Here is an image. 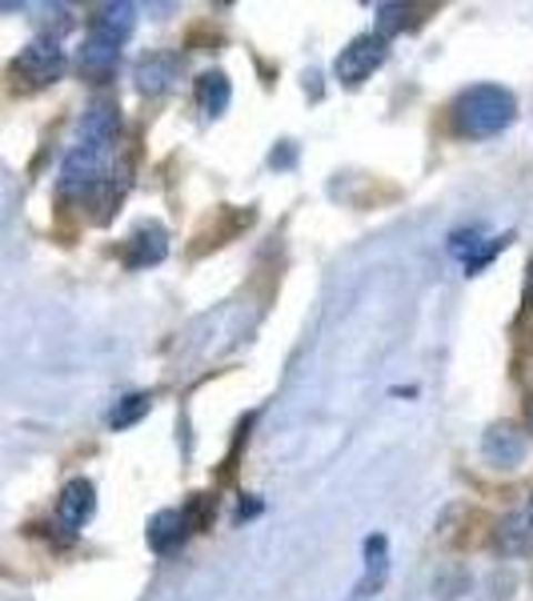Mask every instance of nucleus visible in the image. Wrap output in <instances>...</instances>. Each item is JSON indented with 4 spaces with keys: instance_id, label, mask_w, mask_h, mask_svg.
<instances>
[{
    "instance_id": "f257e3e1",
    "label": "nucleus",
    "mask_w": 533,
    "mask_h": 601,
    "mask_svg": "<svg viewBox=\"0 0 533 601\" xmlns=\"http://www.w3.org/2000/svg\"><path fill=\"white\" fill-rule=\"evenodd\" d=\"M513 117H517V101L510 89H497V84H477L453 104V124L462 137H497L502 129H510Z\"/></svg>"
},
{
    "instance_id": "f03ea898",
    "label": "nucleus",
    "mask_w": 533,
    "mask_h": 601,
    "mask_svg": "<svg viewBox=\"0 0 533 601\" xmlns=\"http://www.w3.org/2000/svg\"><path fill=\"white\" fill-rule=\"evenodd\" d=\"M385 57H390L385 37H381V32H365V37H353V41L338 52L333 72H338L341 84H361L365 77H373V72L385 64Z\"/></svg>"
},
{
    "instance_id": "7ed1b4c3",
    "label": "nucleus",
    "mask_w": 533,
    "mask_h": 601,
    "mask_svg": "<svg viewBox=\"0 0 533 601\" xmlns=\"http://www.w3.org/2000/svg\"><path fill=\"white\" fill-rule=\"evenodd\" d=\"M104 164L109 153L104 149H84V144H72V153L61 164V193L64 197H93L104 184Z\"/></svg>"
},
{
    "instance_id": "20e7f679",
    "label": "nucleus",
    "mask_w": 533,
    "mask_h": 601,
    "mask_svg": "<svg viewBox=\"0 0 533 601\" xmlns=\"http://www.w3.org/2000/svg\"><path fill=\"white\" fill-rule=\"evenodd\" d=\"M12 72L24 77L29 84H52L64 72V52L57 37H41L29 49H21V57L12 61Z\"/></svg>"
},
{
    "instance_id": "39448f33",
    "label": "nucleus",
    "mask_w": 533,
    "mask_h": 601,
    "mask_svg": "<svg viewBox=\"0 0 533 601\" xmlns=\"http://www.w3.org/2000/svg\"><path fill=\"white\" fill-rule=\"evenodd\" d=\"M117 133H121V112H117L113 101H93L84 109L81 117V129H77V144L84 149H113Z\"/></svg>"
},
{
    "instance_id": "423d86ee",
    "label": "nucleus",
    "mask_w": 533,
    "mask_h": 601,
    "mask_svg": "<svg viewBox=\"0 0 533 601\" xmlns=\"http://www.w3.org/2000/svg\"><path fill=\"white\" fill-rule=\"evenodd\" d=\"M482 453L490 465L497 469H517L525 461V433L517 425H510V421H502V425H490L482 438Z\"/></svg>"
},
{
    "instance_id": "0eeeda50",
    "label": "nucleus",
    "mask_w": 533,
    "mask_h": 601,
    "mask_svg": "<svg viewBox=\"0 0 533 601\" xmlns=\"http://www.w3.org/2000/svg\"><path fill=\"white\" fill-rule=\"evenodd\" d=\"M164 257H169V233H164L157 221L141 224V229H137V233L124 241V266H129V269L161 266Z\"/></svg>"
},
{
    "instance_id": "6e6552de",
    "label": "nucleus",
    "mask_w": 533,
    "mask_h": 601,
    "mask_svg": "<svg viewBox=\"0 0 533 601\" xmlns=\"http://www.w3.org/2000/svg\"><path fill=\"white\" fill-rule=\"evenodd\" d=\"M97 513V490L93 481L84 478H72L69 485L61 490V501H57V518L69 525V530H81V525H89Z\"/></svg>"
},
{
    "instance_id": "1a4fd4ad",
    "label": "nucleus",
    "mask_w": 533,
    "mask_h": 601,
    "mask_svg": "<svg viewBox=\"0 0 533 601\" xmlns=\"http://www.w3.org/2000/svg\"><path fill=\"white\" fill-rule=\"evenodd\" d=\"M133 24H137L133 4H104V9H97L93 21H89V37L121 49V44L133 37Z\"/></svg>"
},
{
    "instance_id": "9d476101",
    "label": "nucleus",
    "mask_w": 533,
    "mask_h": 601,
    "mask_svg": "<svg viewBox=\"0 0 533 601\" xmlns=\"http://www.w3.org/2000/svg\"><path fill=\"white\" fill-rule=\"evenodd\" d=\"M177 72H181V57H177V52H149V57L137 64V89L157 97V92H164L177 81Z\"/></svg>"
},
{
    "instance_id": "9b49d317",
    "label": "nucleus",
    "mask_w": 533,
    "mask_h": 601,
    "mask_svg": "<svg viewBox=\"0 0 533 601\" xmlns=\"http://www.w3.org/2000/svg\"><path fill=\"white\" fill-rule=\"evenodd\" d=\"M189 533V518L181 510H161L153 521H149V545L157 553H173Z\"/></svg>"
},
{
    "instance_id": "f8f14e48",
    "label": "nucleus",
    "mask_w": 533,
    "mask_h": 601,
    "mask_svg": "<svg viewBox=\"0 0 533 601\" xmlns=\"http://www.w3.org/2000/svg\"><path fill=\"white\" fill-rule=\"evenodd\" d=\"M233 101V89H229V77L225 72H201L197 77V104L205 117H221Z\"/></svg>"
},
{
    "instance_id": "ddd939ff",
    "label": "nucleus",
    "mask_w": 533,
    "mask_h": 601,
    "mask_svg": "<svg viewBox=\"0 0 533 601\" xmlns=\"http://www.w3.org/2000/svg\"><path fill=\"white\" fill-rule=\"evenodd\" d=\"M117 57H121V49H113V44H104V41H84L81 49V72L84 77H93V81H104L109 72L117 69Z\"/></svg>"
},
{
    "instance_id": "4468645a",
    "label": "nucleus",
    "mask_w": 533,
    "mask_h": 601,
    "mask_svg": "<svg viewBox=\"0 0 533 601\" xmlns=\"http://www.w3.org/2000/svg\"><path fill=\"white\" fill-rule=\"evenodd\" d=\"M365 581L358 585V598H365L370 590H378L381 581H385V570H390V561H385V538H370L365 541Z\"/></svg>"
},
{
    "instance_id": "2eb2a0df",
    "label": "nucleus",
    "mask_w": 533,
    "mask_h": 601,
    "mask_svg": "<svg viewBox=\"0 0 533 601\" xmlns=\"http://www.w3.org/2000/svg\"><path fill=\"white\" fill-rule=\"evenodd\" d=\"M530 525H533V521L525 518V513H513V518H505L502 525H497V545H502L505 553L530 550V541H533Z\"/></svg>"
},
{
    "instance_id": "dca6fc26",
    "label": "nucleus",
    "mask_w": 533,
    "mask_h": 601,
    "mask_svg": "<svg viewBox=\"0 0 533 601\" xmlns=\"http://www.w3.org/2000/svg\"><path fill=\"white\" fill-rule=\"evenodd\" d=\"M149 405H153V398L149 393H129L124 401H117V409L109 413V425L113 429H129V425H137V421L149 413Z\"/></svg>"
},
{
    "instance_id": "f3484780",
    "label": "nucleus",
    "mask_w": 533,
    "mask_h": 601,
    "mask_svg": "<svg viewBox=\"0 0 533 601\" xmlns=\"http://www.w3.org/2000/svg\"><path fill=\"white\" fill-rule=\"evenodd\" d=\"M517 329L525 337H533V261H530V277H525V301H522V317H517Z\"/></svg>"
},
{
    "instance_id": "a211bd4d",
    "label": "nucleus",
    "mask_w": 533,
    "mask_h": 601,
    "mask_svg": "<svg viewBox=\"0 0 533 601\" xmlns=\"http://www.w3.org/2000/svg\"><path fill=\"white\" fill-rule=\"evenodd\" d=\"M269 164H273V169H289V164H293V144L285 141V149H273V157H269Z\"/></svg>"
},
{
    "instance_id": "6ab92c4d",
    "label": "nucleus",
    "mask_w": 533,
    "mask_h": 601,
    "mask_svg": "<svg viewBox=\"0 0 533 601\" xmlns=\"http://www.w3.org/2000/svg\"><path fill=\"white\" fill-rule=\"evenodd\" d=\"M525 518H530V521H533V498H530V513H525Z\"/></svg>"
},
{
    "instance_id": "aec40b11",
    "label": "nucleus",
    "mask_w": 533,
    "mask_h": 601,
    "mask_svg": "<svg viewBox=\"0 0 533 601\" xmlns=\"http://www.w3.org/2000/svg\"><path fill=\"white\" fill-rule=\"evenodd\" d=\"M530 429H533V405H530Z\"/></svg>"
}]
</instances>
